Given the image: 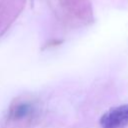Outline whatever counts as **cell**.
I'll return each instance as SVG.
<instances>
[{"label":"cell","instance_id":"cell-1","mask_svg":"<svg viewBox=\"0 0 128 128\" xmlns=\"http://www.w3.org/2000/svg\"><path fill=\"white\" fill-rule=\"evenodd\" d=\"M102 128H125L128 126V104L111 108L100 119Z\"/></svg>","mask_w":128,"mask_h":128},{"label":"cell","instance_id":"cell-2","mask_svg":"<svg viewBox=\"0 0 128 128\" xmlns=\"http://www.w3.org/2000/svg\"><path fill=\"white\" fill-rule=\"evenodd\" d=\"M33 111H34V107L32 106L31 103L21 102L13 106V108H11L10 116L13 119H22V118L30 116L33 113Z\"/></svg>","mask_w":128,"mask_h":128}]
</instances>
